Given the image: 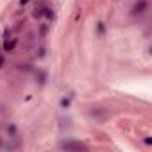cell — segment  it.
Segmentation results:
<instances>
[{
	"label": "cell",
	"instance_id": "cell-1",
	"mask_svg": "<svg viewBox=\"0 0 152 152\" xmlns=\"http://www.w3.org/2000/svg\"><path fill=\"white\" fill-rule=\"evenodd\" d=\"M18 45V38H11V29L6 31V38H4V52L11 54Z\"/></svg>",
	"mask_w": 152,
	"mask_h": 152
},
{
	"label": "cell",
	"instance_id": "cell-2",
	"mask_svg": "<svg viewBox=\"0 0 152 152\" xmlns=\"http://www.w3.org/2000/svg\"><path fill=\"white\" fill-rule=\"evenodd\" d=\"M47 0H38L36 2V6H34V11H32V18L34 20H41L43 18V13H45V9H47Z\"/></svg>",
	"mask_w": 152,
	"mask_h": 152
},
{
	"label": "cell",
	"instance_id": "cell-3",
	"mask_svg": "<svg viewBox=\"0 0 152 152\" xmlns=\"http://www.w3.org/2000/svg\"><path fill=\"white\" fill-rule=\"evenodd\" d=\"M59 147L64 148V150H88V147L84 143H81V141H64Z\"/></svg>",
	"mask_w": 152,
	"mask_h": 152
},
{
	"label": "cell",
	"instance_id": "cell-4",
	"mask_svg": "<svg viewBox=\"0 0 152 152\" xmlns=\"http://www.w3.org/2000/svg\"><path fill=\"white\" fill-rule=\"evenodd\" d=\"M48 31H50V23H48V22H45V20H41L39 29H38V38L43 41V39L48 36Z\"/></svg>",
	"mask_w": 152,
	"mask_h": 152
},
{
	"label": "cell",
	"instance_id": "cell-5",
	"mask_svg": "<svg viewBox=\"0 0 152 152\" xmlns=\"http://www.w3.org/2000/svg\"><path fill=\"white\" fill-rule=\"evenodd\" d=\"M90 115H91L97 122H104V120L107 118V113H106L104 109H100V107H93V109L90 111Z\"/></svg>",
	"mask_w": 152,
	"mask_h": 152
},
{
	"label": "cell",
	"instance_id": "cell-6",
	"mask_svg": "<svg viewBox=\"0 0 152 152\" xmlns=\"http://www.w3.org/2000/svg\"><path fill=\"white\" fill-rule=\"evenodd\" d=\"M41 20L48 22L50 25H52V22L56 20V13H54V9H52L50 6H47V9H45V13H43V18H41Z\"/></svg>",
	"mask_w": 152,
	"mask_h": 152
},
{
	"label": "cell",
	"instance_id": "cell-7",
	"mask_svg": "<svg viewBox=\"0 0 152 152\" xmlns=\"http://www.w3.org/2000/svg\"><path fill=\"white\" fill-rule=\"evenodd\" d=\"M147 6H148V4L145 2V0H141L140 4H136V6H134V9H132V15H134V16H136V15H138V16H140V15H143V13L147 11Z\"/></svg>",
	"mask_w": 152,
	"mask_h": 152
},
{
	"label": "cell",
	"instance_id": "cell-8",
	"mask_svg": "<svg viewBox=\"0 0 152 152\" xmlns=\"http://www.w3.org/2000/svg\"><path fill=\"white\" fill-rule=\"evenodd\" d=\"M72 99H73V95H64V97L61 99V102H59V107H61V109H70Z\"/></svg>",
	"mask_w": 152,
	"mask_h": 152
},
{
	"label": "cell",
	"instance_id": "cell-9",
	"mask_svg": "<svg viewBox=\"0 0 152 152\" xmlns=\"http://www.w3.org/2000/svg\"><path fill=\"white\" fill-rule=\"evenodd\" d=\"M45 81H47V73L39 72V84H45Z\"/></svg>",
	"mask_w": 152,
	"mask_h": 152
},
{
	"label": "cell",
	"instance_id": "cell-10",
	"mask_svg": "<svg viewBox=\"0 0 152 152\" xmlns=\"http://www.w3.org/2000/svg\"><path fill=\"white\" fill-rule=\"evenodd\" d=\"M36 54H38V57H43V56H45V45H41V47L38 48V52H36Z\"/></svg>",
	"mask_w": 152,
	"mask_h": 152
},
{
	"label": "cell",
	"instance_id": "cell-11",
	"mask_svg": "<svg viewBox=\"0 0 152 152\" xmlns=\"http://www.w3.org/2000/svg\"><path fill=\"white\" fill-rule=\"evenodd\" d=\"M4 63H6V57H4V50H0V68L4 66Z\"/></svg>",
	"mask_w": 152,
	"mask_h": 152
},
{
	"label": "cell",
	"instance_id": "cell-12",
	"mask_svg": "<svg viewBox=\"0 0 152 152\" xmlns=\"http://www.w3.org/2000/svg\"><path fill=\"white\" fill-rule=\"evenodd\" d=\"M27 4H29V0H20V2H18V6H20V9H23V7H27Z\"/></svg>",
	"mask_w": 152,
	"mask_h": 152
},
{
	"label": "cell",
	"instance_id": "cell-13",
	"mask_svg": "<svg viewBox=\"0 0 152 152\" xmlns=\"http://www.w3.org/2000/svg\"><path fill=\"white\" fill-rule=\"evenodd\" d=\"M102 34H104V23L100 22L99 23V36H102Z\"/></svg>",
	"mask_w": 152,
	"mask_h": 152
}]
</instances>
